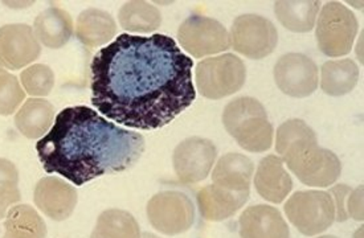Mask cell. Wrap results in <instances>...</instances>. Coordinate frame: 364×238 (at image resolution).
Here are the masks:
<instances>
[{"mask_svg": "<svg viewBox=\"0 0 364 238\" xmlns=\"http://www.w3.org/2000/svg\"><path fill=\"white\" fill-rule=\"evenodd\" d=\"M316 238H338L336 236H322V237H316Z\"/></svg>", "mask_w": 364, "mask_h": 238, "instance_id": "35", "label": "cell"}, {"mask_svg": "<svg viewBox=\"0 0 364 238\" xmlns=\"http://www.w3.org/2000/svg\"><path fill=\"white\" fill-rule=\"evenodd\" d=\"M118 21L127 32L150 33L161 27L162 15L147 1H127L118 12Z\"/></svg>", "mask_w": 364, "mask_h": 238, "instance_id": "25", "label": "cell"}, {"mask_svg": "<svg viewBox=\"0 0 364 238\" xmlns=\"http://www.w3.org/2000/svg\"><path fill=\"white\" fill-rule=\"evenodd\" d=\"M141 238H159L158 236H155V234H153V233H149V232H146V233H144L142 236H141Z\"/></svg>", "mask_w": 364, "mask_h": 238, "instance_id": "34", "label": "cell"}, {"mask_svg": "<svg viewBox=\"0 0 364 238\" xmlns=\"http://www.w3.org/2000/svg\"><path fill=\"white\" fill-rule=\"evenodd\" d=\"M223 124L240 147L250 153L268 151L273 144V126L265 107L252 97H239L225 106Z\"/></svg>", "mask_w": 364, "mask_h": 238, "instance_id": "3", "label": "cell"}, {"mask_svg": "<svg viewBox=\"0 0 364 238\" xmlns=\"http://www.w3.org/2000/svg\"><path fill=\"white\" fill-rule=\"evenodd\" d=\"M20 200L19 171L11 161L0 158V220Z\"/></svg>", "mask_w": 364, "mask_h": 238, "instance_id": "27", "label": "cell"}, {"mask_svg": "<svg viewBox=\"0 0 364 238\" xmlns=\"http://www.w3.org/2000/svg\"><path fill=\"white\" fill-rule=\"evenodd\" d=\"M216 158L218 148L215 143L200 136H191L173 150V170L181 183L195 184L207 179Z\"/></svg>", "mask_w": 364, "mask_h": 238, "instance_id": "11", "label": "cell"}, {"mask_svg": "<svg viewBox=\"0 0 364 238\" xmlns=\"http://www.w3.org/2000/svg\"><path fill=\"white\" fill-rule=\"evenodd\" d=\"M26 99V92L19 80L11 73L0 75V115H11L18 112Z\"/></svg>", "mask_w": 364, "mask_h": 238, "instance_id": "30", "label": "cell"}, {"mask_svg": "<svg viewBox=\"0 0 364 238\" xmlns=\"http://www.w3.org/2000/svg\"><path fill=\"white\" fill-rule=\"evenodd\" d=\"M346 210L348 217H353L356 221H363V185H359L356 190H351L347 198Z\"/></svg>", "mask_w": 364, "mask_h": 238, "instance_id": "32", "label": "cell"}, {"mask_svg": "<svg viewBox=\"0 0 364 238\" xmlns=\"http://www.w3.org/2000/svg\"><path fill=\"white\" fill-rule=\"evenodd\" d=\"M359 80V67L351 58L330 60L321 67V87L331 97L348 94Z\"/></svg>", "mask_w": 364, "mask_h": 238, "instance_id": "22", "label": "cell"}, {"mask_svg": "<svg viewBox=\"0 0 364 238\" xmlns=\"http://www.w3.org/2000/svg\"><path fill=\"white\" fill-rule=\"evenodd\" d=\"M255 166L248 156L230 153L223 155L212 171L213 184L232 192L250 190Z\"/></svg>", "mask_w": 364, "mask_h": 238, "instance_id": "19", "label": "cell"}, {"mask_svg": "<svg viewBox=\"0 0 364 238\" xmlns=\"http://www.w3.org/2000/svg\"><path fill=\"white\" fill-rule=\"evenodd\" d=\"M316 19V43L321 52L327 58L348 55L358 33L354 13L339 1H327Z\"/></svg>", "mask_w": 364, "mask_h": 238, "instance_id": "5", "label": "cell"}, {"mask_svg": "<svg viewBox=\"0 0 364 238\" xmlns=\"http://www.w3.org/2000/svg\"><path fill=\"white\" fill-rule=\"evenodd\" d=\"M250 190L232 192L216 184L201 188L196 195L201 217L207 221H224L232 217L250 199Z\"/></svg>", "mask_w": 364, "mask_h": 238, "instance_id": "16", "label": "cell"}, {"mask_svg": "<svg viewBox=\"0 0 364 238\" xmlns=\"http://www.w3.org/2000/svg\"><path fill=\"white\" fill-rule=\"evenodd\" d=\"M33 32L40 45L60 49L67 45L73 35V19L68 11L49 7L40 12L33 23Z\"/></svg>", "mask_w": 364, "mask_h": 238, "instance_id": "18", "label": "cell"}, {"mask_svg": "<svg viewBox=\"0 0 364 238\" xmlns=\"http://www.w3.org/2000/svg\"><path fill=\"white\" fill-rule=\"evenodd\" d=\"M41 45L28 24L0 27V67L19 70L38 60Z\"/></svg>", "mask_w": 364, "mask_h": 238, "instance_id": "13", "label": "cell"}, {"mask_svg": "<svg viewBox=\"0 0 364 238\" xmlns=\"http://www.w3.org/2000/svg\"><path fill=\"white\" fill-rule=\"evenodd\" d=\"M90 238H141V229L132 213L107 210L100 215Z\"/></svg>", "mask_w": 364, "mask_h": 238, "instance_id": "26", "label": "cell"}, {"mask_svg": "<svg viewBox=\"0 0 364 238\" xmlns=\"http://www.w3.org/2000/svg\"><path fill=\"white\" fill-rule=\"evenodd\" d=\"M33 201L38 210L49 219L64 221L75 212L78 196L73 185L58 176H47L36 184Z\"/></svg>", "mask_w": 364, "mask_h": 238, "instance_id": "14", "label": "cell"}, {"mask_svg": "<svg viewBox=\"0 0 364 238\" xmlns=\"http://www.w3.org/2000/svg\"><path fill=\"white\" fill-rule=\"evenodd\" d=\"M1 73H6V70H4L3 67H0V75H1Z\"/></svg>", "mask_w": 364, "mask_h": 238, "instance_id": "36", "label": "cell"}, {"mask_svg": "<svg viewBox=\"0 0 364 238\" xmlns=\"http://www.w3.org/2000/svg\"><path fill=\"white\" fill-rule=\"evenodd\" d=\"M241 238H290L287 221L279 210L269 205H255L244 210L239 220Z\"/></svg>", "mask_w": 364, "mask_h": 238, "instance_id": "15", "label": "cell"}, {"mask_svg": "<svg viewBox=\"0 0 364 238\" xmlns=\"http://www.w3.org/2000/svg\"><path fill=\"white\" fill-rule=\"evenodd\" d=\"M319 10H321L319 0H313V1L282 0V1L274 3V12L278 21L285 28L297 33L310 32L316 27Z\"/></svg>", "mask_w": 364, "mask_h": 238, "instance_id": "23", "label": "cell"}, {"mask_svg": "<svg viewBox=\"0 0 364 238\" xmlns=\"http://www.w3.org/2000/svg\"><path fill=\"white\" fill-rule=\"evenodd\" d=\"M192 67L170 36L119 35L90 64L92 104L126 127L162 129L196 98Z\"/></svg>", "mask_w": 364, "mask_h": 238, "instance_id": "1", "label": "cell"}, {"mask_svg": "<svg viewBox=\"0 0 364 238\" xmlns=\"http://www.w3.org/2000/svg\"><path fill=\"white\" fill-rule=\"evenodd\" d=\"M55 113V107L47 99L29 98L15 115V124L23 136L40 139L53 126Z\"/></svg>", "mask_w": 364, "mask_h": 238, "instance_id": "20", "label": "cell"}, {"mask_svg": "<svg viewBox=\"0 0 364 238\" xmlns=\"http://www.w3.org/2000/svg\"><path fill=\"white\" fill-rule=\"evenodd\" d=\"M301 142H318L314 130L302 119H289L276 133V151L284 156L290 147Z\"/></svg>", "mask_w": 364, "mask_h": 238, "instance_id": "29", "label": "cell"}, {"mask_svg": "<svg viewBox=\"0 0 364 238\" xmlns=\"http://www.w3.org/2000/svg\"><path fill=\"white\" fill-rule=\"evenodd\" d=\"M147 217L153 228L166 236H176L191 229L195 207L191 199L179 190H164L147 202Z\"/></svg>", "mask_w": 364, "mask_h": 238, "instance_id": "8", "label": "cell"}, {"mask_svg": "<svg viewBox=\"0 0 364 238\" xmlns=\"http://www.w3.org/2000/svg\"><path fill=\"white\" fill-rule=\"evenodd\" d=\"M290 222L305 236L323 233L336 221V207L328 192L299 190L285 204Z\"/></svg>", "mask_w": 364, "mask_h": 238, "instance_id": "7", "label": "cell"}, {"mask_svg": "<svg viewBox=\"0 0 364 238\" xmlns=\"http://www.w3.org/2000/svg\"><path fill=\"white\" fill-rule=\"evenodd\" d=\"M117 32L115 20L109 12L98 9L82 11L76 21V38L87 48L105 45Z\"/></svg>", "mask_w": 364, "mask_h": 238, "instance_id": "21", "label": "cell"}, {"mask_svg": "<svg viewBox=\"0 0 364 238\" xmlns=\"http://www.w3.org/2000/svg\"><path fill=\"white\" fill-rule=\"evenodd\" d=\"M178 38L184 50L196 58L223 53L232 47L230 33L220 21L201 15L184 20L178 29Z\"/></svg>", "mask_w": 364, "mask_h": 238, "instance_id": "10", "label": "cell"}, {"mask_svg": "<svg viewBox=\"0 0 364 238\" xmlns=\"http://www.w3.org/2000/svg\"><path fill=\"white\" fill-rule=\"evenodd\" d=\"M195 75L198 90L203 97L221 99L239 92L244 86L247 67L236 55L225 53L200 61Z\"/></svg>", "mask_w": 364, "mask_h": 238, "instance_id": "6", "label": "cell"}, {"mask_svg": "<svg viewBox=\"0 0 364 238\" xmlns=\"http://www.w3.org/2000/svg\"><path fill=\"white\" fill-rule=\"evenodd\" d=\"M38 159L47 173H58L75 185L138 162L144 138L106 121L87 106H72L58 113L46 136L36 143Z\"/></svg>", "mask_w": 364, "mask_h": 238, "instance_id": "2", "label": "cell"}, {"mask_svg": "<svg viewBox=\"0 0 364 238\" xmlns=\"http://www.w3.org/2000/svg\"><path fill=\"white\" fill-rule=\"evenodd\" d=\"M351 188L346 184H338L330 190V195L334 201L336 207V220L339 222H343L348 219L347 210H346V204H347V198L351 193Z\"/></svg>", "mask_w": 364, "mask_h": 238, "instance_id": "31", "label": "cell"}, {"mask_svg": "<svg viewBox=\"0 0 364 238\" xmlns=\"http://www.w3.org/2000/svg\"><path fill=\"white\" fill-rule=\"evenodd\" d=\"M282 161L287 162L298 180L309 187L326 188L333 185L342 172L339 158L333 151L319 147L318 142L294 144L282 156Z\"/></svg>", "mask_w": 364, "mask_h": 238, "instance_id": "4", "label": "cell"}, {"mask_svg": "<svg viewBox=\"0 0 364 238\" xmlns=\"http://www.w3.org/2000/svg\"><path fill=\"white\" fill-rule=\"evenodd\" d=\"M20 84L31 97L43 98L50 94L55 86V73L46 64H33L21 72Z\"/></svg>", "mask_w": 364, "mask_h": 238, "instance_id": "28", "label": "cell"}, {"mask_svg": "<svg viewBox=\"0 0 364 238\" xmlns=\"http://www.w3.org/2000/svg\"><path fill=\"white\" fill-rule=\"evenodd\" d=\"M230 45L252 60H261L277 47V28L270 20L259 15H241L230 28Z\"/></svg>", "mask_w": 364, "mask_h": 238, "instance_id": "9", "label": "cell"}, {"mask_svg": "<svg viewBox=\"0 0 364 238\" xmlns=\"http://www.w3.org/2000/svg\"><path fill=\"white\" fill-rule=\"evenodd\" d=\"M274 81L278 89L289 97L305 98L318 87V67L302 53H287L274 65Z\"/></svg>", "mask_w": 364, "mask_h": 238, "instance_id": "12", "label": "cell"}, {"mask_svg": "<svg viewBox=\"0 0 364 238\" xmlns=\"http://www.w3.org/2000/svg\"><path fill=\"white\" fill-rule=\"evenodd\" d=\"M3 238H47V224L28 204L14 205L4 221Z\"/></svg>", "mask_w": 364, "mask_h": 238, "instance_id": "24", "label": "cell"}, {"mask_svg": "<svg viewBox=\"0 0 364 238\" xmlns=\"http://www.w3.org/2000/svg\"><path fill=\"white\" fill-rule=\"evenodd\" d=\"M354 238H363V227H360V229L356 230V233L354 234Z\"/></svg>", "mask_w": 364, "mask_h": 238, "instance_id": "33", "label": "cell"}, {"mask_svg": "<svg viewBox=\"0 0 364 238\" xmlns=\"http://www.w3.org/2000/svg\"><path fill=\"white\" fill-rule=\"evenodd\" d=\"M255 187L265 200L279 204L287 199L293 188V180L284 161L277 155H268L259 162L255 175Z\"/></svg>", "mask_w": 364, "mask_h": 238, "instance_id": "17", "label": "cell"}]
</instances>
